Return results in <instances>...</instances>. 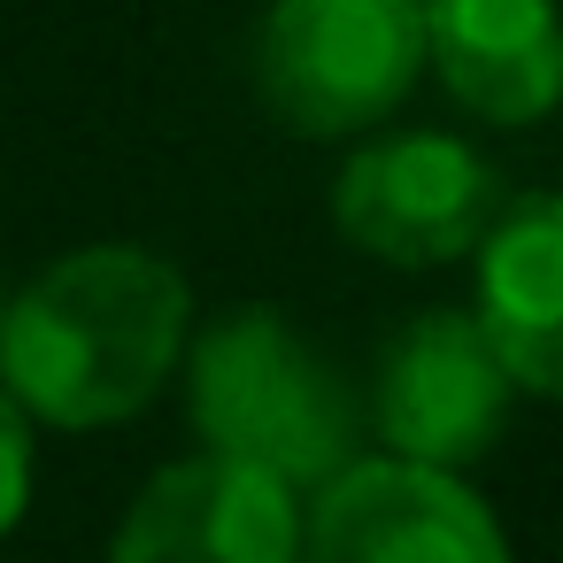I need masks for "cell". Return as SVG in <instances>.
Listing matches in <instances>:
<instances>
[{"mask_svg": "<svg viewBox=\"0 0 563 563\" xmlns=\"http://www.w3.org/2000/svg\"><path fill=\"white\" fill-rule=\"evenodd\" d=\"M194 340L178 263L147 247H78L0 309V394L63 432L140 417Z\"/></svg>", "mask_w": 563, "mask_h": 563, "instance_id": "obj_1", "label": "cell"}, {"mask_svg": "<svg viewBox=\"0 0 563 563\" xmlns=\"http://www.w3.org/2000/svg\"><path fill=\"white\" fill-rule=\"evenodd\" d=\"M186 417L209 455L255 463L294 494H317L363 455V401L340 371L263 301L224 309L186 340Z\"/></svg>", "mask_w": 563, "mask_h": 563, "instance_id": "obj_2", "label": "cell"}, {"mask_svg": "<svg viewBox=\"0 0 563 563\" xmlns=\"http://www.w3.org/2000/svg\"><path fill=\"white\" fill-rule=\"evenodd\" d=\"M424 78V0H271L255 24V93L301 140L386 124Z\"/></svg>", "mask_w": 563, "mask_h": 563, "instance_id": "obj_3", "label": "cell"}, {"mask_svg": "<svg viewBox=\"0 0 563 563\" xmlns=\"http://www.w3.org/2000/svg\"><path fill=\"white\" fill-rule=\"evenodd\" d=\"M494 217H501L494 163L448 132L371 140L347 155L332 186V224L394 271H440V263L478 255Z\"/></svg>", "mask_w": 563, "mask_h": 563, "instance_id": "obj_4", "label": "cell"}, {"mask_svg": "<svg viewBox=\"0 0 563 563\" xmlns=\"http://www.w3.org/2000/svg\"><path fill=\"white\" fill-rule=\"evenodd\" d=\"M509 371L486 340V324L471 309H424L409 317L371 371L363 394V424L378 432V448L394 463H424V471H463L478 463L501 424H509Z\"/></svg>", "mask_w": 563, "mask_h": 563, "instance_id": "obj_5", "label": "cell"}, {"mask_svg": "<svg viewBox=\"0 0 563 563\" xmlns=\"http://www.w3.org/2000/svg\"><path fill=\"white\" fill-rule=\"evenodd\" d=\"M301 563H509V548L455 471L355 455L301 501Z\"/></svg>", "mask_w": 563, "mask_h": 563, "instance_id": "obj_6", "label": "cell"}, {"mask_svg": "<svg viewBox=\"0 0 563 563\" xmlns=\"http://www.w3.org/2000/svg\"><path fill=\"white\" fill-rule=\"evenodd\" d=\"M109 563H301V494L201 448L140 486Z\"/></svg>", "mask_w": 563, "mask_h": 563, "instance_id": "obj_7", "label": "cell"}, {"mask_svg": "<svg viewBox=\"0 0 563 563\" xmlns=\"http://www.w3.org/2000/svg\"><path fill=\"white\" fill-rule=\"evenodd\" d=\"M424 70L478 124H540L563 109L555 0H424Z\"/></svg>", "mask_w": 563, "mask_h": 563, "instance_id": "obj_8", "label": "cell"}, {"mask_svg": "<svg viewBox=\"0 0 563 563\" xmlns=\"http://www.w3.org/2000/svg\"><path fill=\"white\" fill-rule=\"evenodd\" d=\"M517 394L563 401V194H532L494 217L478 240V309H471Z\"/></svg>", "mask_w": 563, "mask_h": 563, "instance_id": "obj_9", "label": "cell"}, {"mask_svg": "<svg viewBox=\"0 0 563 563\" xmlns=\"http://www.w3.org/2000/svg\"><path fill=\"white\" fill-rule=\"evenodd\" d=\"M24 501H32V424H24V409L9 394H0V540L16 532Z\"/></svg>", "mask_w": 563, "mask_h": 563, "instance_id": "obj_10", "label": "cell"}, {"mask_svg": "<svg viewBox=\"0 0 563 563\" xmlns=\"http://www.w3.org/2000/svg\"><path fill=\"white\" fill-rule=\"evenodd\" d=\"M0 309H9V286H0Z\"/></svg>", "mask_w": 563, "mask_h": 563, "instance_id": "obj_11", "label": "cell"}]
</instances>
